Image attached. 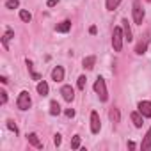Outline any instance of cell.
<instances>
[{
	"mask_svg": "<svg viewBox=\"0 0 151 151\" xmlns=\"http://www.w3.org/2000/svg\"><path fill=\"white\" fill-rule=\"evenodd\" d=\"M57 4H59V0H48V2H46V6H48V7H55Z\"/></svg>",
	"mask_w": 151,
	"mask_h": 151,
	"instance_id": "cell-30",
	"label": "cell"
},
{
	"mask_svg": "<svg viewBox=\"0 0 151 151\" xmlns=\"http://www.w3.org/2000/svg\"><path fill=\"white\" fill-rule=\"evenodd\" d=\"M147 46H149V32H144V36L140 37V41H139L137 46H135V53H137V55L146 53V52H147Z\"/></svg>",
	"mask_w": 151,
	"mask_h": 151,
	"instance_id": "cell-5",
	"label": "cell"
},
{
	"mask_svg": "<svg viewBox=\"0 0 151 151\" xmlns=\"http://www.w3.org/2000/svg\"><path fill=\"white\" fill-rule=\"evenodd\" d=\"M121 4V0H105V6H107V11H114L117 9V6Z\"/></svg>",
	"mask_w": 151,
	"mask_h": 151,
	"instance_id": "cell-20",
	"label": "cell"
},
{
	"mask_svg": "<svg viewBox=\"0 0 151 151\" xmlns=\"http://www.w3.org/2000/svg\"><path fill=\"white\" fill-rule=\"evenodd\" d=\"M100 130H101L100 116H98V112H96V110H93V112H91V132L96 135V133H100Z\"/></svg>",
	"mask_w": 151,
	"mask_h": 151,
	"instance_id": "cell-6",
	"label": "cell"
},
{
	"mask_svg": "<svg viewBox=\"0 0 151 151\" xmlns=\"http://www.w3.org/2000/svg\"><path fill=\"white\" fill-rule=\"evenodd\" d=\"M137 109H139V112L144 116V117H151V101H139V105H137Z\"/></svg>",
	"mask_w": 151,
	"mask_h": 151,
	"instance_id": "cell-8",
	"label": "cell"
},
{
	"mask_svg": "<svg viewBox=\"0 0 151 151\" xmlns=\"http://www.w3.org/2000/svg\"><path fill=\"white\" fill-rule=\"evenodd\" d=\"M132 14H133V22H135L137 25H142V22H144V9H142L140 0H133Z\"/></svg>",
	"mask_w": 151,
	"mask_h": 151,
	"instance_id": "cell-4",
	"label": "cell"
},
{
	"mask_svg": "<svg viewBox=\"0 0 151 151\" xmlns=\"http://www.w3.org/2000/svg\"><path fill=\"white\" fill-rule=\"evenodd\" d=\"M20 20H22V22H25V23H30L32 14H30L27 9H22V11H20Z\"/></svg>",
	"mask_w": 151,
	"mask_h": 151,
	"instance_id": "cell-21",
	"label": "cell"
},
{
	"mask_svg": "<svg viewBox=\"0 0 151 151\" xmlns=\"http://www.w3.org/2000/svg\"><path fill=\"white\" fill-rule=\"evenodd\" d=\"M52 80L53 82H62L64 80V68L62 66H55L52 69Z\"/></svg>",
	"mask_w": 151,
	"mask_h": 151,
	"instance_id": "cell-10",
	"label": "cell"
},
{
	"mask_svg": "<svg viewBox=\"0 0 151 151\" xmlns=\"http://www.w3.org/2000/svg\"><path fill=\"white\" fill-rule=\"evenodd\" d=\"M60 142H62L60 135H59V133H55V135H53V144H55V146H60Z\"/></svg>",
	"mask_w": 151,
	"mask_h": 151,
	"instance_id": "cell-28",
	"label": "cell"
},
{
	"mask_svg": "<svg viewBox=\"0 0 151 151\" xmlns=\"http://www.w3.org/2000/svg\"><path fill=\"white\" fill-rule=\"evenodd\" d=\"M123 32H124V39L130 43V41H133V34H132V29H130V23H128V20L126 18H123Z\"/></svg>",
	"mask_w": 151,
	"mask_h": 151,
	"instance_id": "cell-12",
	"label": "cell"
},
{
	"mask_svg": "<svg viewBox=\"0 0 151 151\" xmlns=\"http://www.w3.org/2000/svg\"><path fill=\"white\" fill-rule=\"evenodd\" d=\"M50 114H52V116H59V114H60V105H59L57 101H52V103H50Z\"/></svg>",
	"mask_w": 151,
	"mask_h": 151,
	"instance_id": "cell-22",
	"label": "cell"
},
{
	"mask_svg": "<svg viewBox=\"0 0 151 151\" xmlns=\"http://www.w3.org/2000/svg\"><path fill=\"white\" fill-rule=\"evenodd\" d=\"M82 64H84V68H86V69H93V68H94V64H96V55H87V57H84Z\"/></svg>",
	"mask_w": 151,
	"mask_h": 151,
	"instance_id": "cell-17",
	"label": "cell"
},
{
	"mask_svg": "<svg viewBox=\"0 0 151 151\" xmlns=\"http://www.w3.org/2000/svg\"><path fill=\"white\" fill-rule=\"evenodd\" d=\"M0 101H2V105H6L7 103V93L2 89V91H0Z\"/></svg>",
	"mask_w": 151,
	"mask_h": 151,
	"instance_id": "cell-27",
	"label": "cell"
},
{
	"mask_svg": "<svg viewBox=\"0 0 151 151\" xmlns=\"http://www.w3.org/2000/svg\"><path fill=\"white\" fill-rule=\"evenodd\" d=\"M7 128H9L11 132H14V135H18V126H16V123H14L13 119H7Z\"/></svg>",
	"mask_w": 151,
	"mask_h": 151,
	"instance_id": "cell-26",
	"label": "cell"
},
{
	"mask_svg": "<svg viewBox=\"0 0 151 151\" xmlns=\"http://www.w3.org/2000/svg\"><path fill=\"white\" fill-rule=\"evenodd\" d=\"M20 6V2H18V0H7V2H6V9H16Z\"/></svg>",
	"mask_w": 151,
	"mask_h": 151,
	"instance_id": "cell-25",
	"label": "cell"
},
{
	"mask_svg": "<svg viewBox=\"0 0 151 151\" xmlns=\"http://www.w3.org/2000/svg\"><path fill=\"white\" fill-rule=\"evenodd\" d=\"M124 41H126V39H124L123 27H116L114 32H112V48H114V52H121Z\"/></svg>",
	"mask_w": 151,
	"mask_h": 151,
	"instance_id": "cell-1",
	"label": "cell"
},
{
	"mask_svg": "<svg viewBox=\"0 0 151 151\" xmlns=\"http://www.w3.org/2000/svg\"><path fill=\"white\" fill-rule=\"evenodd\" d=\"M140 149H142V151H149V149H151V128L146 132L144 140H142V144H140Z\"/></svg>",
	"mask_w": 151,
	"mask_h": 151,
	"instance_id": "cell-15",
	"label": "cell"
},
{
	"mask_svg": "<svg viewBox=\"0 0 151 151\" xmlns=\"http://www.w3.org/2000/svg\"><path fill=\"white\" fill-rule=\"evenodd\" d=\"M86 84H87L86 75H80V77H78V82H77V87H78L80 91H84V89H86Z\"/></svg>",
	"mask_w": 151,
	"mask_h": 151,
	"instance_id": "cell-23",
	"label": "cell"
},
{
	"mask_svg": "<svg viewBox=\"0 0 151 151\" xmlns=\"http://www.w3.org/2000/svg\"><path fill=\"white\" fill-rule=\"evenodd\" d=\"M60 94H62V98H64L68 103H71V101L75 100V89H73L71 86H62V87H60Z\"/></svg>",
	"mask_w": 151,
	"mask_h": 151,
	"instance_id": "cell-7",
	"label": "cell"
},
{
	"mask_svg": "<svg viewBox=\"0 0 151 151\" xmlns=\"http://www.w3.org/2000/svg\"><path fill=\"white\" fill-rule=\"evenodd\" d=\"M55 30H57V32H60V34L69 32V30H71V20H62L60 23H57Z\"/></svg>",
	"mask_w": 151,
	"mask_h": 151,
	"instance_id": "cell-11",
	"label": "cell"
},
{
	"mask_svg": "<svg viewBox=\"0 0 151 151\" xmlns=\"http://www.w3.org/2000/svg\"><path fill=\"white\" fill-rule=\"evenodd\" d=\"M27 140H29L30 146H34V147H37V149H43V142L39 140L37 133H29V135H27Z\"/></svg>",
	"mask_w": 151,
	"mask_h": 151,
	"instance_id": "cell-13",
	"label": "cell"
},
{
	"mask_svg": "<svg viewBox=\"0 0 151 151\" xmlns=\"http://www.w3.org/2000/svg\"><path fill=\"white\" fill-rule=\"evenodd\" d=\"M13 37H14V32H13L11 29H7V30H6V34L2 36V45H4V48H6V50H9V41H11Z\"/></svg>",
	"mask_w": 151,
	"mask_h": 151,
	"instance_id": "cell-16",
	"label": "cell"
},
{
	"mask_svg": "<svg viewBox=\"0 0 151 151\" xmlns=\"http://www.w3.org/2000/svg\"><path fill=\"white\" fill-rule=\"evenodd\" d=\"M94 93L98 94L100 101H107V100H109V91H107L105 78H101V77L96 78V82H94Z\"/></svg>",
	"mask_w": 151,
	"mask_h": 151,
	"instance_id": "cell-2",
	"label": "cell"
},
{
	"mask_svg": "<svg viewBox=\"0 0 151 151\" xmlns=\"http://www.w3.org/2000/svg\"><path fill=\"white\" fill-rule=\"evenodd\" d=\"M109 117H110V121H112V123H119V121H121V112H119V109L112 107V109H110V112H109Z\"/></svg>",
	"mask_w": 151,
	"mask_h": 151,
	"instance_id": "cell-18",
	"label": "cell"
},
{
	"mask_svg": "<svg viewBox=\"0 0 151 151\" xmlns=\"http://www.w3.org/2000/svg\"><path fill=\"white\" fill-rule=\"evenodd\" d=\"M128 147H130V149H133V147H135V142H132V140H130V142H128Z\"/></svg>",
	"mask_w": 151,
	"mask_h": 151,
	"instance_id": "cell-32",
	"label": "cell"
},
{
	"mask_svg": "<svg viewBox=\"0 0 151 151\" xmlns=\"http://www.w3.org/2000/svg\"><path fill=\"white\" fill-rule=\"evenodd\" d=\"M71 149H80V135H75L71 139Z\"/></svg>",
	"mask_w": 151,
	"mask_h": 151,
	"instance_id": "cell-24",
	"label": "cell"
},
{
	"mask_svg": "<svg viewBox=\"0 0 151 151\" xmlns=\"http://www.w3.org/2000/svg\"><path fill=\"white\" fill-rule=\"evenodd\" d=\"M96 32H98V29H96L94 25H91V27H89V34H91V36H94Z\"/></svg>",
	"mask_w": 151,
	"mask_h": 151,
	"instance_id": "cell-31",
	"label": "cell"
},
{
	"mask_svg": "<svg viewBox=\"0 0 151 151\" xmlns=\"http://www.w3.org/2000/svg\"><path fill=\"white\" fill-rule=\"evenodd\" d=\"M25 62H27V68H29V73H30V77H32V80H41V75L34 71V64H32V60H29V59H27Z\"/></svg>",
	"mask_w": 151,
	"mask_h": 151,
	"instance_id": "cell-19",
	"label": "cell"
},
{
	"mask_svg": "<svg viewBox=\"0 0 151 151\" xmlns=\"http://www.w3.org/2000/svg\"><path fill=\"white\" fill-rule=\"evenodd\" d=\"M130 119H132V123H133L135 128H142V124H144V116H142L139 110L132 112V114H130Z\"/></svg>",
	"mask_w": 151,
	"mask_h": 151,
	"instance_id": "cell-9",
	"label": "cell"
},
{
	"mask_svg": "<svg viewBox=\"0 0 151 151\" xmlns=\"http://www.w3.org/2000/svg\"><path fill=\"white\" fill-rule=\"evenodd\" d=\"M30 105H32V100H30L29 91H22V93L18 94V98H16V107H18L20 110H29Z\"/></svg>",
	"mask_w": 151,
	"mask_h": 151,
	"instance_id": "cell-3",
	"label": "cell"
},
{
	"mask_svg": "<svg viewBox=\"0 0 151 151\" xmlns=\"http://www.w3.org/2000/svg\"><path fill=\"white\" fill-rule=\"evenodd\" d=\"M36 89H37V94L39 96H48V93H50V87H48V84L45 80H39Z\"/></svg>",
	"mask_w": 151,
	"mask_h": 151,
	"instance_id": "cell-14",
	"label": "cell"
},
{
	"mask_svg": "<svg viewBox=\"0 0 151 151\" xmlns=\"http://www.w3.org/2000/svg\"><path fill=\"white\" fill-rule=\"evenodd\" d=\"M64 114H66L68 117H73V116H75V110H73V109H66V110H64Z\"/></svg>",
	"mask_w": 151,
	"mask_h": 151,
	"instance_id": "cell-29",
	"label": "cell"
}]
</instances>
